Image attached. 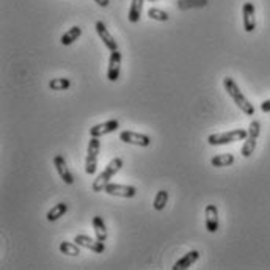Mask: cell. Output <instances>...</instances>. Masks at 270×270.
<instances>
[{
  "label": "cell",
  "instance_id": "16",
  "mask_svg": "<svg viewBox=\"0 0 270 270\" xmlns=\"http://www.w3.org/2000/svg\"><path fill=\"white\" fill-rule=\"evenodd\" d=\"M93 229H94V234H96V239H99L101 242L107 241L108 231H107L105 221H104L102 217H99V215H94L93 217Z\"/></svg>",
  "mask_w": 270,
  "mask_h": 270
},
{
  "label": "cell",
  "instance_id": "21",
  "mask_svg": "<svg viewBox=\"0 0 270 270\" xmlns=\"http://www.w3.org/2000/svg\"><path fill=\"white\" fill-rule=\"evenodd\" d=\"M60 253L61 255H66V256H72V258H75V256H79L81 255V245L79 244H75V242H61L60 244Z\"/></svg>",
  "mask_w": 270,
  "mask_h": 270
},
{
  "label": "cell",
  "instance_id": "17",
  "mask_svg": "<svg viewBox=\"0 0 270 270\" xmlns=\"http://www.w3.org/2000/svg\"><path fill=\"white\" fill-rule=\"evenodd\" d=\"M81 36H82V28L79 27V25H74V27H71L68 31H65V33L61 35L60 43L63 46H71L72 43H75Z\"/></svg>",
  "mask_w": 270,
  "mask_h": 270
},
{
  "label": "cell",
  "instance_id": "18",
  "mask_svg": "<svg viewBox=\"0 0 270 270\" xmlns=\"http://www.w3.org/2000/svg\"><path fill=\"white\" fill-rule=\"evenodd\" d=\"M143 4H145V0H132L131 2V8L128 13V19L132 24H137L141 18V11H143Z\"/></svg>",
  "mask_w": 270,
  "mask_h": 270
},
{
  "label": "cell",
  "instance_id": "27",
  "mask_svg": "<svg viewBox=\"0 0 270 270\" xmlns=\"http://www.w3.org/2000/svg\"><path fill=\"white\" fill-rule=\"evenodd\" d=\"M149 2H156V0H149Z\"/></svg>",
  "mask_w": 270,
  "mask_h": 270
},
{
  "label": "cell",
  "instance_id": "7",
  "mask_svg": "<svg viewBox=\"0 0 270 270\" xmlns=\"http://www.w3.org/2000/svg\"><path fill=\"white\" fill-rule=\"evenodd\" d=\"M104 192L110 197H120V198H134L137 195V188L134 185L126 184H113L108 182L104 188Z\"/></svg>",
  "mask_w": 270,
  "mask_h": 270
},
{
  "label": "cell",
  "instance_id": "22",
  "mask_svg": "<svg viewBox=\"0 0 270 270\" xmlns=\"http://www.w3.org/2000/svg\"><path fill=\"white\" fill-rule=\"evenodd\" d=\"M167 203H168V192H167V190H159V192L156 194V197H154L152 208L161 212V211L165 209Z\"/></svg>",
  "mask_w": 270,
  "mask_h": 270
},
{
  "label": "cell",
  "instance_id": "12",
  "mask_svg": "<svg viewBox=\"0 0 270 270\" xmlns=\"http://www.w3.org/2000/svg\"><path fill=\"white\" fill-rule=\"evenodd\" d=\"M96 31H98V35H99V38H101V41L104 43V46L107 47V49L110 51V52H113V51H118V43H117V40H115V36L110 33L108 31V28L105 27V24L102 22V21H98L96 22Z\"/></svg>",
  "mask_w": 270,
  "mask_h": 270
},
{
  "label": "cell",
  "instance_id": "9",
  "mask_svg": "<svg viewBox=\"0 0 270 270\" xmlns=\"http://www.w3.org/2000/svg\"><path fill=\"white\" fill-rule=\"evenodd\" d=\"M74 242L79 244L81 247H84V248H88V250H91L94 253H98V255H101V253L105 251L104 242H101L99 239H91V237L87 236V234H77L74 237Z\"/></svg>",
  "mask_w": 270,
  "mask_h": 270
},
{
  "label": "cell",
  "instance_id": "14",
  "mask_svg": "<svg viewBox=\"0 0 270 270\" xmlns=\"http://www.w3.org/2000/svg\"><path fill=\"white\" fill-rule=\"evenodd\" d=\"M204 217H206V229H208L211 234L218 231V209L215 204H208L204 209Z\"/></svg>",
  "mask_w": 270,
  "mask_h": 270
},
{
  "label": "cell",
  "instance_id": "8",
  "mask_svg": "<svg viewBox=\"0 0 270 270\" xmlns=\"http://www.w3.org/2000/svg\"><path fill=\"white\" fill-rule=\"evenodd\" d=\"M121 60H123V55L120 51H113L110 54V58H108V68H107V79L110 82H117L120 79V74H121Z\"/></svg>",
  "mask_w": 270,
  "mask_h": 270
},
{
  "label": "cell",
  "instance_id": "10",
  "mask_svg": "<svg viewBox=\"0 0 270 270\" xmlns=\"http://www.w3.org/2000/svg\"><path fill=\"white\" fill-rule=\"evenodd\" d=\"M120 128V121L118 120H108V121H104V123H99L96 126H93L90 129V137H104V135H108L115 132L117 129Z\"/></svg>",
  "mask_w": 270,
  "mask_h": 270
},
{
  "label": "cell",
  "instance_id": "4",
  "mask_svg": "<svg viewBox=\"0 0 270 270\" xmlns=\"http://www.w3.org/2000/svg\"><path fill=\"white\" fill-rule=\"evenodd\" d=\"M101 151V141L98 137H90L88 148H87V159H85V173L93 176L98 170V159Z\"/></svg>",
  "mask_w": 270,
  "mask_h": 270
},
{
  "label": "cell",
  "instance_id": "3",
  "mask_svg": "<svg viewBox=\"0 0 270 270\" xmlns=\"http://www.w3.org/2000/svg\"><path fill=\"white\" fill-rule=\"evenodd\" d=\"M247 135H248V131H245V129L218 132V134H211L208 137V143L211 146H223V145H229V143H234V141H242L247 138Z\"/></svg>",
  "mask_w": 270,
  "mask_h": 270
},
{
  "label": "cell",
  "instance_id": "26",
  "mask_svg": "<svg viewBox=\"0 0 270 270\" xmlns=\"http://www.w3.org/2000/svg\"><path fill=\"white\" fill-rule=\"evenodd\" d=\"M99 7H102V8H105V7H108V4H110V0H94Z\"/></svg>",
  "mask_w": 270,
  "mask_h": 270
},
{
  "label": "cell",
  "instance_id": "24",
  "mask_svg": "<svg viewBox=\"0 0 270 270\" xmlns=\"http://www.w3.org/2000/svg\"><path fill=\"white\" fill-rule=\"evenodd\" d=\"M148 16L152 21H159V22H165L170 19V14L161 8H149L148 10Z\"/></svg>",
  "mask_w": 270,
  "mask_h": 270
},
{
  "label": "cell",
  "instance_id": "15",
  "mask_svg": "<svg viewBox=\"0 0 270 270\" xmlns=\"http://www.w3.org/2000/svg\"><path fill=\"white\" fill-rule=\"evenodd\" d=\"M198 259H200V251L198 250H192V251L185 253V255L179 261L174 262L173 270H185L188 267H192Z\"/></svg>",
  "mask_w": 270,
  "mask_h": 270
},
{
  "label": "cell",
  "instance_id": "20",
  "mask_svg": "<svg viewBox=\"0 0 270 270\" xmlns=\"http://www.w3.org/2000/svg\"><path fill=\"white\" fill-rule=\"evenodd\" d=\"M66 212H68V204L66 203H58L46 214V218H47V221H55V220L61 218Z\"/></svg>",
  "mask_w": 270,
  "mask_h": 270
},
{
  "label": "cell",
  "instance_id": "1",
  "mask_svg": "<svg viewBox=\"0 0 270 270\" xmlns=\"http://www.w3.org/2000/svg\"><path fill=\"white\" fill-rule=\"evenodd\" d=\"M223 88L231 96V99L234 101V104L239 107L245 115H248V117L255 115V107H253V104L244 96V93L241 91L239 85L236 84V81H234L233 77H225L223 79Z\"/></svg>",
  "mask_w": 270,
  "mask_h": 270
},
{
  "label": "cell",
  "instance_id": "13",
  "mask_svg": "<svg viewBox=\"0 0 270 270\" xmlns=\"http://www.w3.org/2000/svg\"><path fill=\"white\" fill-rule=\"evenodd\" d=\"M242 16H244V30L247 33H251L256 28V11L255 5L251 2H245L242 7Z\"/></svg>",
  "mask_w": 270,
  "mask_h": 270
},
{
  "label": "cell",
  "instance_id": "11",
  "mask_svg": "<svg viewBox=\"0 0 270 270\" xmlns=\"http://www.w3.org/2000/svg\"><path fill=\"white\" fill-rule=\"evenodd\" d=\"M54 165H55V170L58 173V176L61 178V181L65 184H68V185H72L74 184V176H72V173L68 168V164L65 161V157H63L61 154H57L54 157Z\"/></svg>",
  "mask_w": 270,
  "mask_h": 270
},
{
  "label": "cell",
  "instance_id": "23",
  "mask_svg": "<svg viewBox=\"0 0 270 270\" xmlns=\"http://www.w3.org/2000/svg\"><path fill=\"white\" fill-rule=\"evenodd\" d=\"M49 88L52 91H66L71 88V81L66 77H58V79H52L49 82Z\"/></svg>",
  "mask_w": 270,
  "mask_h": 270
},
{
  "label": "cell",
  "instance_id": "2",
  "mask_svg": "<svg viewBox=\"0 0 270 270\" xmlns=\"http://www.w3.org/2000/svg\"><path fill=\"white\" fill-rule=\"evenodd\" d=\"M123 159L121 157H115V159H112V161L108 162V165L104 168V171L99 174V176L93 181V185H91V190L93 192H96V194H99V192H104V188H105V185L112 181V178L115 176V174L123 168Z\"/></svg>",
  "mask_w": 270,
  "mask_h": 270
},
{
  "label": "cell",
  "instance_id": "19",
  "mask_svg": "<svg viewBox=\"0 0 270 270\" xmlns=\"http://www.w3.org/2000/svg\"><path fill=\"white\" fill-rule=\"evenodd\" d=\"M234 162H236V157H234V154H229V152H226V154H218V156H215V157L211 159V165H212V167H217V168L231 167Z\"/></svg>",
  "mask_w": 270,
  "mask_h": 270
},
{
  "label": "cell",
  "instance_id": "5",
  "mask_svg": "<svg viewBox=\"0 0 270 270\" xmlns=\"http://www.w3.org/2000/svg\"><path fill=\"white\" fill-rule=\"evenodd\" d=\"M259 134H261V123L258 120L251 121L250 126H248V135L244 141V146L241 149V154L242 157L248 159L253 152L256 149V143H258V138H259Z\"/></svg>",
  "mask_w": 270,
  "mask_h": 270
},
{
  "label": "cell",
  "instance_id": "6",
  "mask_svg": "<svg viewBox=\"0 0 270 270\" xmlns=\"http://www.w3.org/2000/svg\"><path fill=\"white\" fill-rule=\"evenodd\" d=\"M120 140L128 143V145H135V146H140V148H148L151 145V137L149 135L134 132V131L120 132Z\"/></svg>",
  "mask_w": 270,
  "mask_h": 270
},
{
  "label": "cell",
  "instance_id": "25",
  "mask_svg": "<svg viewBox=\"0 0 270 270\" xmlns=\"http://www.w3.org/2000/svg\"><path fill=\"white\" fill-rule=\"evenodd\" d=\"M261 110L264 113H270V99H265L262 104H261Z\"/></svg>",
  "mask_w": 270,
  "mask_h": 270
}]
</instances>
